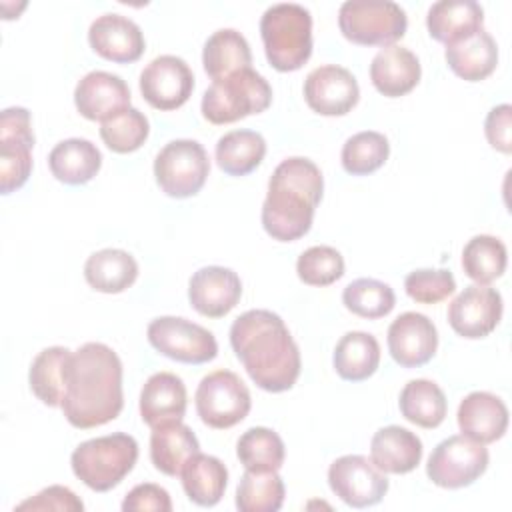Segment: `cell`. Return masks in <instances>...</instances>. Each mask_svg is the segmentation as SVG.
Returning a JSON list of instances; mask_svg holds the SVG:
<instances>
[{
	"label": "cell",
	"mask_w": 512,
	"mask_h": 512,
	"mask_svg": "<svg viewBox=\"0 0 512 512\" xmlns=\"http://www.w3.org/2000/svg\"><path fill=\"white\" fill-rule=\"evenodd\" d=\"M342 302L352 314L376 320L392 312L396 304V294L386 282H380L376 278H356L344 288Z\"/></svg>",
	"instance_id": "obj_40"
},
{
	"label": "cell",
	"mask_w": 512,
	"mask_h": 512,
	"mask_svg": "<svg viewBox=\"0 0 512 512\" xmlns=\"http://www.w3.org/2000/svg\"><path fill=\"white\" fill-rule=\"evenodd\" d=\"M488 462L486 444L454 434L436 444L426 464V476L440 488L458 490L474 484L486 472Z\"/></svg>",
	"instance_id": "obj_10"
},
{
	"label": "cell",
	"mask_w": 512,
	"mask_h": 512,
	"mask_svg": "<svg viewBox=\"0 0 512 512\" xmlns=\"http://www.w3.org/2000/svg\"><path fill=\"white\" fill-rule=\"evenodd\" d=\"M390 144L388 138L374 130L352 134L340 152L342 168L352 176H368L382 168L388 160Z\"/></svg>",
	"instance_id": "obj_39"
},
{
	"label": "cell",
	"mask_w": 512,
	"mask_h": 512,
	"mask_svg": "<svg viewBox=\"0 0 512 512\" xmlns=\"http://www.w3.org/2000/svg\"><path fill=\"white\" fill-rule=\"evenodd\" d=\"M398 406L402 416L420 428H438L448 412V402L442 388L426 378H416L404 384Z\"/></svg>",
	"instance_id": "obj_35"
},
{
	"label": "cell",
	"mask_w": 512,
	"mask_h": 512,
	"mask_svg": "<svg viewBox=\"0 0 512 512\" xmlns=\"http://www.w3.org/2000/svg\"><path fill=\"white\" fill-rule=\"evenodd\" d=\"M74 104L86 120L106 122L130 108V88L118 74L92 70L78 80Z\"/></svg>",
	"instance_id": "obj_18"
},
{
	"label": "cell",
	"mask_w": 512,
	"mask_h": 512,
	"mask_svg": "<svg viewBox=\"0 0 512 512\" xmlns=\"http://www.w3.org/2000/svg\"><path fill=\"white\" fill-rule=\"evenodd\" d=\"M230 346L258 388L278 394L296 384L300 350L276 312L256 308L240 314L230 326Z\"/></svg>",
	"instance_id": "obj_1"
},
{
	"label": "cell",
	"mask_w": 512,
	"mask_h": 512,
	"mask_svg": "<svg viewBox=\"0 0 512 512\" xmlns=\"http://www.w3.org/2000/svg\"><path fill=\"white\" fill-rule=\"evenodd\" d=\"M304 100L320 116H344L358 104L360 86L348 68L324 64L308 72Z\"/></svg>",
	"instance_id": "obj_16"
},
{
	"label": "cell",
	"mask_w": 512,
	"mask_h": 512,
	"mask_svg": "<svg viewBox=\"0 0 512 512\" xmlns=\"http://www.w3.org/2000/svg\"><path fill=\"white\" fill-rule=\"evenodd\" d=\"M508 264V252L500 238L478 234L462 250L464 274L476 284H490L500 278Z\"/></svg>",
	"instance_id": "obj_37"
},
{
	"label": "cell",
	"mask_w": 512,
	"mask_h": 512,
	"mask_svg": "<svg viewBox=\"0 0 512 512\" xmlns=\"http://www.w3.org/2000/svg\"><path fill=\"white\" fill-rule=\"evenodd\" d=\"M188 394L180 376L172 372L152 374L140 392V418L150 428L180 422L186 414Z\"/></svg>",
	"instance_id": "obj_22"
},
{
	"label": "cell",
	"mask_w": 512,
	"mask_h": 512,
	"mask_svg": "<svg viewBox=\"0 0 512 512\" xmlns=\"http://www.w3.org/2000/svg\"><path fill=\"white\" fill-rule=\"evenodd\" d=\"M124 512H142V510H154V512H170L172 500L170 494L152 482H144L134 486L122 500Z\"/></svg>",
	"instance_id": "obj_45"
},
{
	"label": "cell",
	"mask_w": 512,
	"mask_h": 512,
	"mask_svg": "<svg viewBox=\"0 0 512 512\" xmlns=\"http://www.w3.org/2000/svg\"><path fill=\"white\" fill-rule=\"evenodd\" d=\"M240 296V276L224 266H202L188 282V300L206 318L226 316L240 302Z\"/></svg>",
	"instance_id": "obj_19"
},
{
	"label": "cell",
	"mask_w": 512,
	"mask_h": 512,
	"mask_svg": "<svg viewBox=\"0 0 512 512\" xmlns=\"http://www.w3.org/2000/svg\"><path fill=\"white\" fill-rule=\"evenodd\" d=\"M236 456L246 470L278 472L284 464L286 448L278 432H274L272 428L252 426L238 438Z\"/></svg>",
	"instance_id": "obj_36"
},
{
	"label": "cell",
	"mask_w": 512,
	"mask_h": 512,
	"mask_svg": "<svg viewBox=\"0 0 512 512\" xmlns=\"http://www.w3.org/2000/svg\"><path fill=\"white\" fill-rule=\"evenodd\" d=\"M444 58L448 68L466 82H480L488 78L498 64L496 40L482 28L462 40L446 46Z\"/></svg>",
	"instance_id": "obj_26"
},
{
	"label": "cell",
	"mask_w": 512,
	"mask_h": 512,
	"mask_svg": "<svg viewBox=\"0 0 512 512\" xmlns=\"http://www.w3.org/2000/svg\"><path fill=\"white\" fill-rule=\"evenodd\" d=\"M84 278L96 292L120 294L136 282L138 262L126 250L102 248L88 256L84 264Z\"/></svg>",
	"instance_id": "obj_29"
},
{
	"label": "cell",
	"mask_w": 512,
	"mask_h": 512,
	"mask_svg": "<svg viewBox=\"0 0 512 512\" xmlns=\"http://www.w3.org/2000/svg\"><path fill=\"white\" fill-rule=\"evenodd\" d=\"M138 460V442L134 436L114 432L80 442L70 466L74 476L94 492H108L116 488L134 468Z\"/></svg>",
	"instance_id": "obj_5"
},
{
	"label": "cell",
	"mask_w": 512,
	"mask_h": 512,
	"mask_svg": "<svg viewBox=\"0 0 512 512\" xmlns=\"http://www.w3.org/2000/svg\"><path fill=\"white\" fill-rule=\"evenodd\" d=\"M194 404L200 420L206 426L226 430L240 424L248 416L252 398L238 374L230 370H214L200 380L194 394Z\"/></svg>",
	"instance_id": "obj_9"
},
{
	"label": "cell",
	"mask_w": 512,
	"mask_h": 512,
	"mask_svg": "<svg viewBox=\"0 0 512 512\" xmlns=\"http://www.w3.org/2000/svg\"><path fill=\"white\" fill-rule=\"evenodd\" d=\"M124 406L122 362L102 342H86L70 356L62 412L70 426L88 430L116 420Z\"/></svg>",
	"instance_id": "obj_2"
},
{
	"label": "cell",
	"mask_w": 512,
	"mask_h": 512,
	"mask_svg": "<svg viewBox=\"0 0 512 512\" xmlns=\"http://www.w3.org/2000/svg\"><path fill=\"white\" fill-rule=\"evenodd\" d=\"M284 496V480L276 470H246L236 486V508L240 512H276L282 508Z\"/></svg>",
	"instance_id": "obj_38"
},
{
	"label": "cell",
	"mask_w": 512,
	"mask_h": 512,
	"mask_svg": "<svg viewBox=\"0 0 512 512\" xmlns=\"http://www.w3.org/2000/svg\"><path fill=\"white\" fill-rule=\"evenodd\" d=\"M404 290L418 304H436L454 294L456 280L450 270L420 268L404 278Z\"/></svg>",
	"instance_id": "obj_43"
},
{
	"label": "cell",
	"mask_w": 512,
	"mask_h": 512,
	"mask_svg": "<svg viewBox=\"0 0 512 512\" xmlns=\"http://www.w3.org/2000/svg\"><path fill=\"white\" fill-rule=\"evenodd\" d=\"M332 364L336 374L346 382L368 380L378 370L380 344L368 332H346L334 348Z\"/></svg>",
	"instance_id": "obj_33"
},
{
	"label": "cell",
	"mask_w": 512,
	"mask_h": 512,
	"mask_svg": "<svg viewBox=\"0 0 512 512\" xmlns=\"http://www.w3.org/2000/svg\"><path fill=\"white\" fill-rule=\"evenodd\" d=\"M216 164L228 176L254 172L266 156V140L254 130H232L216 142Z\"/></svg>",
	"instance_id": "obj_34"
},
{
	"label": "cell",
	"mask_w": 512,
	"mask_h": 512,
	"mask_svg": "<svg viewBox=\"0 0 512 512\" xmlns=\"http://www.w3.org/2000/svg\"><path fill=\"white\" fill-rule=\"evenodd\" d=\"M90 48L104 60L130 64L140 60L146 48L140 26L122 14H102L88 28Z\"/></svg>",
	"instance_id": "obj_20"
},
{
	"label": "cell",
	"mask_w": 512,
	"mask_h": 512,
	"mask_svg": "<svg viewBox=\"0 0 512 512\" xmlns=\"http://www.w3.org/2000/svg\"><path fill=\"white\" fill-rule=\"evenodd\" d=\"M252 52L248 40L234 28H220L208 36L202 50L204 72L212 82L222 80L238 70L250 68Z\"/></svg>",
	"instance_id": "obj_32"
},
{
	"label": "cell",
	"mask_w": 512,
	"mask_h": 512,
	"mask_svg": "<svg viewBox=\"0 0 512 512\" xmlns=\"http://www.w3.org/2000/svg\"><path fill=\"white\" fill-rule=\"evenodd\" d=\"M422 440L408 428L390 424L374 432L370 460L384 474H408L422 460Z\"/></svg>",
	"instance_id": "obj_24"
},
{
	"label": "cell",
	"mask_w": 512,
	"mask_h": 512,
	"mask_svg": "<svg viewBox=\"0 0 512 512\" xmlns=\"http://www.w3.org/2000/svg\"><path fill=\"white\" fill-rule=\"evenodd\" d=\"M102 166V154L86 138H66L48 154V168L58 182L80 186L90 182Z\"/></svg>",
	"instance_id": "obj_27"
},
{
	"label": "cell",
	"mask_w": 512,
	"mask_h": 512,
	"mask_svg": "<svg viewBox=\"0 0 512 512\" xmlns=\"http://www.w3.org/2000/svg\"><path fill=\"white\" fill-rule=\"evenodd\" d=\"M180 478L188 500L198 506L210 508L216 506L224 496L228 484V470L220 458L196 452L182 466Z\"/></svg>",
	"instance_id": "obj_28"
},
{
	"label": "cell",
	"mask_w": 512,
	"mask_h": 512,
	"mask_svg": "<svg viewBox=\"0 0 512 512\" xmlns=\"http://www.w3.org/2000/svg\"><path fill=\"white\" fill-rule=\"evenodd\" d=\"M260 36L274 70H300L312 56V14L302 4H272L260 18Z\"/></svg>",
	"instance_id": "obj_4"
},
{
	"label": "cell",
	"mask_w": 512,
	"mask_h": 512,
	"mask_svg": "<svg viewBox=\"0 0 512 512\" xmlns=\"http://www.w3.org/2000/svg\"><path fill=\"white\" fill-rule=\"evenodd\" d=\"M456 420L464 436L480 444H492L508 430V408L496 394L476 390L462 398Z\"/></svg>",
	"instance_id": "obj_21"
},
{
	"label": "cell",
	"mask_w": 512,
	"mask_h": 512,
	"mask_svg": "<svg viewBox=\"0 0 512 512\" xmlns=\"http://www.w3.org/2000/svg\"><path fill=\"white\" fill-rule=\"evenodd\" d=\"M142 98L156 110L170 112L188 102L194 90V74L186 60L174 54L156 56L140 72Z\"/></svg>",
	"instance_id": "obj_14"
},
{
	"label": "cell",
	"mask_w": 512,
	"mask_h": 512,
	"mask_svg": "<svg viewBox=\"0 0 512 512\" xmlns=\"http://www.w3.org/2000/svg\"><path fill=\"white\" fill-rule=\"evenodd\" d=\"M296 274L308 286H330L344 276V258L332 246H310L298 256Z\"/></svg>",
	"instance_id": "obj_42"
},
{
	"label": "cell",
	"mask_w": 512,
	"mask_h": 512,
	"mask_svg": "<svg viewBox=\"0 0 512 512\" xmlns=\"http://www.w3.org/2000/svg\"><path fill=\"white\" fill-rule=\"evenodd\" d=\"M34 132L30 112L22 106L4 108L0 114V190L10 194L22 188L32 172Z\"/></svg>",
	"instance_id": "obj_12"
},
{
	"label": "cell",
	"mask_w": 512,
	"mask_h": 512,
	"mask_svg": "<svg viewBox=\"0 0 512 512\" xmlns=\"http://www.w3.org/2000/svg\"><path fill=\"white\" fill-rule=\"evenodd\" d=\"M482 24L484 8L474 0H440L426 14L430 38L446 46L482 30Z\"/></svg>",
	"instance_id": "obj_25"
},
{
	"label": "cell",
	"mask_w": 512,
	"mask_h": 512,
	"mask_svg": "<svg viewBox=\"0 0 512 512\" xmlns=\"http://www.w3.org/2000/svg\"><path fill=\"white\" fill-rule=\"evenodd\" d=\"M338 28L358 46H390L406 34L408 18L390 0H348L338 10Z\"/></svg>",
	"instance_id": "obj_7"
},
{
	"label": "cell",
	"mask_w": 512,
	"mask_h": 512,
	"mask_svg": "<svg viewBox=\"0 0 512 512\" xmlns=\"http://www.w3.org/2000/svg\"><path fill=\"white\" fill-rule=\"evenodd\" d=\"M422 68L418 56L398 44L384 46L376 52L370 64V80L386 98H400L416 88Z\"/></svg>",
	"instance_id": "obj_23"
},
{
	"label": "cell",
	"mask_w": 512,
	"mask_h": 512,
	"mask_svg": "<svg viewBox=\"0 0 512 512\" xmlns=\"http://www.w3.org/2000/svg\"><path fill=\"white\" fill-rule=\"evenodd\" d=\"M146 336L158 354L182 364H206L218 356L214 334L182 316L154 318Z\"/></svg>",
	"instance_id": "obj_11"
},
{
	"label": "cell",
	"mask_w": 512,
	"mask_h": 512,
	"mask_svg": "<svg viewBox=\"0 0 512 512\" xmlns=\"http://www.w3.org/2000/svg\"><path fill=\"white\" fill-rule=\"evenodd\" d=\"M328 484L330 490L352 508L374 506L388 492L386 474L360 454L336 458L328 468Z\"/></svg>",
	"instance_id": "obj_13"
},
{
	"label": "cell",
	"mask_w": 512,
	"mask_h": 512,
	"mask_svg": "<svg viewBox=\"0 0 512 512\" xmlns=\"http://www.w3.org/2000/svg\"><path fill=\"white\" fill-rule=\"evenodd\" d=\"M200 452V444L190 426L168 422L152 428L150 434V460L154 468L166 476H180L186 460Z\"/></svg>",
	"instance_id": "obj_30"
},
{
	"label": "cell",
	"mask_w": 512,
	"mask_h": 512,
	"mask_svg": "<svg viewBox=\"0 0 512 512\" xmlns=\"http://www.w3.org/2000/svg\"><path fill=\"white\" fill-rule=\"evenodd\" d=\"M16 510H66V512H82L84 502L66 486L54 484L40 490L36 496L26 498L16 506Z\"/></svg>",
	"instance_id": "obj_44"
},
{
	"label": "cell",
	"mask_w": 512,
	"mask_h": 512,
	"mask_svg": "<svg viewBox=\"0 0 512 512\" xmlns=\"http://www.w3.org/2000/svg\"><path fill=\"white\" fill-rule=\"evenodd\" d=\"M72 352L64 346H50L36 354L28 370L32 394L50 408H60L66 396V376Z\"/></svg>",
	"instance_id": "obj_31"
},
{
	"label": "cell",
	"mask_w": 512,
	"mask_h": 512,
	"mask_svg": "<svg viewBox=\"0 0 512 512\" xmlns=\"http://www.w3.org/2000/svg\"><path fill=\"white\" fill-rule=\"evenodd\" d=\"M388 352L402 368H420L428 364L438 348V330L434 322L420 312H404L388 326Z\"/></svg>",
	"instance_id": "obj_17"
},
{
	"label": "cell",
	"mask_w": 512,
	"mask_h": 512,
	"mask_svg": "<svg viewBox=\"0 0 512 512\" xmlns=\"http://www.w3.org/2000/svg\"><path fill=\"white\" fill-rule=\"evenodd\" d=\"M320 168L302 156L282 160L270 180L262 204V226L278 242H294L310 232L316 206L322 200Z\"/></svg>",
	"instance_id": "obj_3"
},
{
	"label": "cell",
	"mask_w": 512,
	"mask_h": 512,
	"mask_svg": "<svg viewBox=\"0 0 512 512\" xmlns=\"http://www.w3.org/2000/svg\"><path fill=\"white\" fill-rule=\"evenodd\" d=\"M502 296L488 284L466 286L448 306L450 328L468 340L486 338L502 318Z\"/></svg>",
	"instance_id": "obj_15"
},
{
	"label": "cell",
	"mask_w": 512,
	"mask_h": 512,
	"mask_svg": "<svg viewBox=\"0 0 512 512\" xmlns=\"http://www.w3.org/2000/svg\"><path fill=\"white\" fill-rule=\"evenodd\" d=\"M484 134L488 144L502 152H512V106L510 104H498L494 106L486 120H484Z\"/></svg>",
	"instance_id": "obj_46"
},
{
	"label": "cell",
	"mask_w": 512,
	"mask_h": 512,
	"mask_svg": "<svg viewBox=\"0 0 512 512\" xmlns=\"http://www.w3.org/2000/svg\"><path fill=\"white\" fill-rule=\"evenodd\" d=\"M150 134V122L138 108H128L100 124V138L116 154L138 150Z\"/></svg>",
	"instance_id": "obj_41"
},
{
	"label": "cell",
	"mask_w": 512,
	"mask_h": 512,
	"mask_svg": "<svg viewBox=\"0 0 512 512\" xmlns=\"http://www.w3.org/2000/svg\"><path fill=\"white\" fill-rule=\"evenodd\" d=\"M272 102L268 80L252 66L238 70L206 88L200 110L212 124H232L246 116L264 112Z\"/></svg>",
	"instance_id": "obj_6"
},
{
	"label": "cell",
	"mask_w": 512,
	"mask_h": 512,
	"mask_svg": "<svg viewBox=\"0 0 512 512\" xmlns=\"http://www.w3.org/2000/svg\"><path fill=\"white\" fill-rule=\"evenodd\" d=\"M210 174V160L198 140H170L154 158V178L170 198L196 196Z\"/></svg>",
	"instance_id": "obj_8"
}]
</instances>
